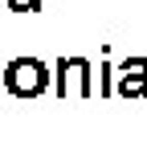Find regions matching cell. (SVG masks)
<instances>
[{
	"mask_svg": "<svg viewBox=\"0 0 147 147\" xmlns=\"http://www.w3.org/2000/svg\"><path fill=\"white\" fill-rule=\"evenodd\" d=\"M110 94H119V98H147V57H127L110 74Z\"/></svg>",
	"mask_w": 147,
	"mask_h": 147,
	"instance_id": "obj_3",
	"label": "cell"
},
{
	"mask_svg": "<svg viewBox=\"0 0 147 147\" xmlns=\"http://www.w3.org/2000/svg\"><path fill=\"white\" fill-rule=\"evenodd\" d=\"M0 82L12 98H37L49 90V65L37 57H12L4 69H0Z\"/></svg>",
	"mask_w": 147,
	"mask_h": 147,
	"instance_id": "obj_1",
	"label": "cell"
},
{
	"mask_svg": "<svg viewBox=\"0 0 147 147\" xmlns=\"http://www.w3.org/2000/svg\"><path fill=\"white\" fill-rule=\"evenodd\" d=\"M8 8H12V12H37L41 0H8Z\"/></svg>",
	"mask_w": 147,
	"mask_h": 147,
	"instance_id": "obj_4",
	"label": "cell"
},
{
	"mask_svg": "<svg viewBox=\"0 0 147 147\" xmlns=\"http://www.w3.org/2000/svg\"><path fill=\"white\" fill-rule=\"evenodd\" d=\"M90 65L86 57H61L53 65L49 82H53V94L57 98H90L94 94V82H90Z\"/></svg>",
	"mask_w": 147,
	"mask_h": 147,
	"instance_id": "obj_2",
	"label": "cell"
},
{
	"mask_svg": "<svg viewBox=\"0 0 147 147\" xmlns=\"http://www.w3.org/2000/svg\"><path fill=\"white\" fill-rule=\"evenodd\" d=\"M0 90H4V82H0Z\"/></svg>",
	"mask_w": 147,
	"mask_h": 147,
	"instance_id": "obj_5",
	"label": "cell"
}]
</instances>
